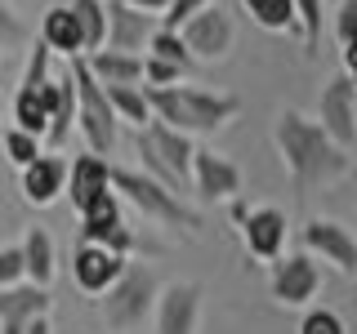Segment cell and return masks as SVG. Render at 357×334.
Returning a JSON list of instances; mask_svg holds the SVG:
<instances>
[{"label": "cell", "mask_w": 357, "mask_h": 334, "mask_svg": "<svg viewBox=\"0 0 357 334\" xmlns=\"http://www.w3.org/2000/svg\"><path fill=\"white\" fill-rule=\"evenodd\" d=\"M273 143L286 161V174L299 192L308 187H326L335 178L349 174V152L340 143H331V134L317 125V120L299 116L295 107H286L273 125Z\"/></svg>", "instance_id": "6da1fadb"}, {"label": "cell", "mask_w": 357, "mask_h": 334, "mask_svg": "<svg viewBox=\"0 0 357 334\" xmlns=\"http://www.w3.org/2000/svg\"><path fill=\"white\" fill-rule=\"evenodd\" d=\"M143 89H148L152 120L188 134V138L219 134L241 111L232 94H215V89H197V85H143Z\"/></svg>", "instance_id": "7a4b0ae2"}, {"label": "cell", "mask_w": 357, "mask_h": 334, "mask_svg": "<svg viewBox=\"0 0 357 334\" xmlns=\"http://www.w3.org/2000/svg\"><path fill=\"white\" fill-rule=\"evenodd\" d=\"M134 152H139V161H143V174L156 178V183H165L170 192L183 196L188 187H192L197 138H188V134H178L170 125H161V120H152V125H143L139 134H134Z\"/></svg>", "instance_id": "3957f363"}, {"label": "cell", "mask_w": 357, "mask_h": 334, "mask_svg": "<svg viewBox=\"0 0 357 334\" xmlns=\"http://www.w3.org/2000/svg\"><path fill=\"white\" fill-rule=\"evenodd\" d=\"M67 72H72V85H76V129H81L85 148L94 152V156H112L121 125H116V116H112V103H107L103 85L94 81L85 54L67 58Z\"/></svg>", "instance_id": "277c9868"}, {"label": "cell", "mask_w": 357, "mask_h": 334, "mask_svg": "<svg viewBox=\"0 0 357 334\" xmlns=\"http://www.w3.org/2000/svg\"><path fill=\"white\" fill-rule=\"evenodd\" d=\"M112 192H121L143 218H156V223H165V228H183V232L201 228L197 209L188 205L178 192H170L165 183L148 178L143 170H116V165H112Z\"/></svg>", "instance_id": "5b68a950"}, {"label": "cell", "mask_w": 357, "mask_h": 334, "mask_svg": "<svg viewBox=\"0 0 357 334\" xmlns=\"http://www.w3.org/2000/svg\"><path fill=\"white\" fill-rule=\"evenodd\" d=\"M161 281L148 263H126V272L116 276V285L103 294V321L112 330H134L143 317L156 308Z\"/></svg>", "instance_id": "8992f818"}, {"label": "cell", "mask_w": 357, "mask_h": 334, "mask_svg": "<svg viewBox=\"0 0 357 334\" xmlns=\"http://www.w3.org/2000/svg\"><path fill=\"white\" fill-rule=\"evenodd\" d=\"M268 289H273V299L282 308H312V299H317V289H321V263L304 250L282 254V259L273 263Z\"/></svg>", "instance_id": "52a82bcc"}, {"label": "cell", "mask_w": 357, "mask_h": 334, "mask_svg": "<svg viewBox=\"0 0 357 334\" xmlns=\"http://www.w3.org/2000/svg\"><path fill=\"white\" fill-rule=\"evenodd\" d=\"M178 40L188 45L192 63H223L232 54V14L223 5H206L178 27Z\"/></svg>", "instance_id": "ba28073f"}, {"label": "cell", "mask_w": 357, "mask_h": 334, "mask_svg": "<svg viewBox=\"0 0 357 334\" xmlns=\"http://www.w3.org/2000/svg\"><path fill=\"white\" fill-rule=\"evenodd\" d=\"M299 250L312 254L317 263H331L344 276H357V237L335 218H312L299 232Z\"/></svg>", "instance_id": "9c48e42d"}, {"label": "cell", "mask_w": 357, "mask_h": 334, "mask_svg": "<svg viewBox=\"0 0 357 334\" xmlns=\"http://www.w3.org/2000/svg\"><path fill=\"white\" fill-rule=\"evenodd\" d=\"M317 125L331 134V143H340L344 152L357 143V89L349 81V72H335L317 103Z\"/></svg>", "instance_id": "30bf717a"}, {"label": "cell", "mask_w": 357, "mask_h": 334, "mask_svg": "<svg viewBox=\"0 0 357 334\" xmlns=\"http://www.w3.org/2000/svg\"><path fill=\"white\" fill-rule=\"evenodd\" d=\"M76 245H103V250L126 254V259H130L134 232L126 228V218H121V200H116V192L98 196L89 209H81V237H76Z\"/></svg>", "instance_id": "8fae6325"}, {"label": "cell", "mask_w": 357, "mask_h": 334, "mask_svg": "<svg viewBox=\"0 0 357 334\" xmlns=\"http://www.w3.org/2000/svg\"><path fill=\"white\" fill-rule=\"evenodd\" d=\"M192 192L201 200H237L241 196V165L228 161L223 152L197 143L192 152Z\"/></svg>", "instance_id": "7c38bea8"}, {"label": "cell", "mask_w": 357, "mask_h": 334, "mask_svg": "<svg viewBox=\"0 0 357 334\" xmlns=\"http://www.w3.org/2000/svg\"><path fill=\"white\" fill-rule=\"evenodd\" d=\"M36 94H40V103H45V116H50L45 148L63 152L67 138H72V129H76V85H72V72H54Z\"/></svg>", "instance_id": "4fadbf2b"}, {"label": "cell", "mask_w": 357, "mask_h": 334, "mask_svg": "<svg viewBox=\"0 0 357 334\" xmlns=\"http://www.w3.org/2000/svg\"><path fill=\"white\" fill-rule=\"evenodd\" d=\"M201 326V285L170 281L156 294V334H197Z\"/></svg>", "instance_id": "5bb4252c"}, {"label": "cell", "mask_w": 357, "mask_h": 334, "mask_svg": "<svg viewBox=\"0 0 357 334\" xmlns=\"http://www.w3.org/2000/svg\"><path fill=\"white\" fill-rule=\"evenodd\" d=\"M237 228H241V241H245V250H250V259H259V263L282 259V250H286V214L277 205H255Z\"/></svg>", "instance_id": "9a60e30c"}, {"label": "cell", "mask_w": 357, "mask_h": 334, "mask_svg": "<svg viewBox=\"0 0 357 334\" xmlns=\"http://www.w3.org/2000/svg\"><path fill=\"white\" fill-rule=\"evenodd\" d=\"M121 272H126V254H112V250H103V245H76L72 281L81 285L85 294H107Z\"/></svg>", "instance_id": "2e32d148"}, {"label": "cell", "mask_w": 357, "mask_h": 334, "mask_svg": "<svg viewBox=\"0 0 357 334\" xmlns=\"http://www.w3.org/2000/svg\"><path fill=\"white\" fill-rule=\"evenodd\" d=\"M107 192H112V161L107 156L85 152V156H76V161L67 165V200L76 205V214L89 209L98 196H107Z\"/></svg>", "instance_id": "e0dca14e"}, {"label": "cell", "mask_w": 357, "mask_h": 334, "mask_svg": "<svg viewBox=\"0 0 357 334\" xmlns=\"http://www.w3.org/2000/svg\"><path fill=\"white\" fill-rule=\"evenodd\" d=\"M36 317H50V289L31 281L0 289V334H27Z\"/></svg>", "instance_id": "ac0fdd59"}, {"label": "cell", "mask_w": 357, "mask_h": 334, "mask_svg": "<svg viewBox=\"0 0 357 334\" xmlns=\"http://www.w3.org/2000/svg\"><path fill=\"white\" fill-rule=\"evenodd\" d=\"M18 174H22V200L36 205V209L54 205L59 192H67V161L59 152H40L36 161H31L27 170H18Z\"/></svg>", "instance_id": "d6986e66"}, {"label": "cell", "mask_w": 357, "mask_h": 334, "mask_svg": "<svg viewBox=\"0 0 357 334\" xmlns=\"http://www.w3.org/2000/svg\"><path fill=\"white\" fill-rule=\"evenodd\" d=\"M152 31H156L152 14H143V9H130V5H121V0H112V5H107V45H103V49L139 54V49H148Z\"/></svg>", "instance_id": "ffe728a7"}, {"label": "cell", "mask_w": 357, "mask_h": 334, "mask_svg": "<svg viewBox=\"0 0 357 334\" xmlns=\"http://www.w3.org/2000/svg\"><path fill=\"white\" fill-rule=\"evenodd\" d=\"M40 45H45L50 54H59V58H76V54L85 49L81 22H76L72 5H54L50 14L40 18Z\"/></svg>", "instance_id": "44dd1931"}, {"label": "cell", "mask_w": 357, "mask_h": 334, "mask_svg": "<svg viewBox=\"0 0 357 334\" xmlns=\"http://www.w3.org/2000/svg\"><path fill=\"white\" fill-rule=\"evenodd\" d=\"M89 72L98 85H143V58L139 54H116V49H98L89 54Z\"/></svg>", "instance_id": "7402d4cb"}, {"label": "cell", "mask_w": 357, "mask_h": 334, "mask_svg": "<svg viewBox=\"0 0 357 334\" xmlns=\"http://www.w3.org/2000/svg\"><path fill=\"white\" fill-rule=\"evenodd\" d=\"M103 94L112 103L116 125H130V129L152 125V107H148V89L143 85H103Z\"/></svg>", "instance_id": "603a6c76"}, {"label": "cell", "mask_w": 357, "mask_h": 334, "mask_svg": "<svg viewBox=\"0 0 357 334\" xmlns=\"http://www.w3.org/2000/svg\"><path fill=\"white\" fill-rule=\"evenodd\" d=\"M22 259H27V281L50 289L54 281V241L45 228H31L27 237H22Z\"/></svg>", "instance_id": "cb8c5ba5"}, {"label": "cell", "mask_w": 357, "mask_h": 334, "mask_svg": "<svg viewBox=\"0 0 357 334\" xmlns=\"http://www.w3.org/2000/svg\"><path fill=\"white\" fill-rule=\"evenodd\" d=\"M72 14L81 22V40H85V58L89 54H98L107 45V5L103 0H72Z\"/></svg>", "instance_id": "d4e9b609"}, {"label": "cell", "mask_w": 357, "mask_h": 334, "mask_svg": "<svg viewBox=\"0 0 357 334\" xmlns=\"http://www.w3.org/2000/svg\"><path fill=\"white\" fill-rule=\"evenodd\" d=\"M241 5L264 31H299L295 27V0H241Z\"/></svg>", "instance_id": "484cf974"}, {"label": "cell", "mask_w": 357, "mask_h": 334, "mask_svg": "<svg viewBox=\"0 0 357 334\" xmlns=\"http://www.w3.org/2000/svg\"><path fill=\"white\" fill-rule=\"evenodd\" d=\"M14 125L22 134H36V138L45 143V129H50V116H45V103L36 89H18L14 94Z\"/></svg>", "instance_id": "4316f807"}, {"label": "cell", "mask_w": 357, "mask_h": 334, "mask_svg": "<svg viewBox=\"0 0 357 334\" xmlns=\"http://www.w3.org/2000/svg\"><path fill=\"white\" fill-rule=\"evenodd\" d=\"M321 18H326V0H295V27L299 40L308 45V54H317L321 45Z\"/></svg>", "instance_id": "83f0119b"}, {"label": "cell", "mask_w": 357, "mask_h": 334, "mask_svg": "<svg viewBox=\"0 0 357 334\" xmlns=\"http://www.w3.org/2000/svg\"><path fill=\"white\" fill-rule=\"evenodd\" d=\"M148 54H152V58H170V63H178V67H197V72H201V63H192L188 45L178 40V31L156 27V31H152V40H148Z\"/></svg>", "instance_id": "f1b7e54d"}, {"label": "cell", "mask_w": 357, "mask_h": 334, "mask_svg": "<svg viewBox=\"0 0 357 334\" xmlns=\"http://www.w3.org/2000/svg\"><path fill=\"white\" fill-rule=\"evenodd\" d=\"M27 49V27H22V18L9 9V0H0V58H9V54Z\"/></svg>", "instance_id": "f546056e"}, {"label": "cell", "mask_w": 357, "mask_h": 334, "mask_svg": "<svg viewBox=\"0 0 357 334\" xmlns=\"http://www.w3.org/2000/svg\"><path fill=\"white\" fill-rule=\"evenodd\" d=\"M5 156H9V165H14V170H27V165L40 156V138H36V134H22L18 125L5 129Z\"/></svg>", "instance_id": "4dcf8cb0"}, {"label": "cell", "mask_w": 357, "mask_h": 334, "mask_svg": "<svg viewBox=\"0 0 357 334\" xmlns=\"http://www.w3.org/2000/svg\"><path fill=\"white\" fill-rule=\"evenodd\" d=\"M188 76H197V67H178L170 58H143V85H178L188 81Z\"/></svg>", "instance_id": "1f68e13d"}, {"label": "cell", "mask_w": 357, "mask_h": 334, "mask_svg": "<svg viewBox=\"0 0 357 334\" xmlns=\"http://www.w3.org/2000/svg\"><path fill=\"white\" fill-rule=\"evenodd\" d=\"M295 334H349V326H344V317L331 312V308H304Z\"/></svg>", "instance_id": "d6a6232c"}, {"label": "cell", "mask_w": 357, "mask_h": 334, "mask_svg": "<svg viewBox=\"0 0 357 334\" xmlns=\"http://www.w3.org/2000/svg\"><path fill=\"white\" fill-rule=\"evenodd\" d=\"M50 63H54V54L36 40V45H31V54H27V67H22V85H18V89H40V85L54 76Z\"/></svg>", "instance_id": "836d02e7"}, {"label": "cell", "mask_w": 357, "mask_h": 334, "mask_svg": "<svg viewBox=\"0 0 357 334\" xmlns=\"http://www.w3.org/2000/svg\"><path fill=\"white\" fill-rule=\"evenodd\" d=\"M27 281V259H22V245H0V289L22 285Z\"/></svg>", "instance_id": "e575fe53"}, {"label": "cell", "mask_w": 357, "mask_h": 334, "mask_svg": "<svg viewBox=\"0 0 357 334\" xmlns=\"http://www.w3.org/2000/svg\"><path fill=\"white\" fill-rule=\"evenodd\" d=\"M206 5H215V0H170V5H165V22H161V27H165V31H178L188 18L201 14Z\"/></svg>", "instance_id": "d590c367"}, {"label": "cell", "mask_w": 357, "mask_h": 334, "mask_svg": "<svg viewBox=\"0 0 357 334\" xmlns=\"http://www.w3.org/2000/svg\"><path fill=\"white\" fill-rule=\"evenodd\" d=\"M335 40L340 45L357 40V0H340V9H335Z\"/></svg>", "instance_id": "8d00e7d4"}, {"label": "cell", "mask_w": 357, "mask_h": 334, "mask_svg": "<svg viewBox=\"0 0 357 334\" xmlns=\"http://www.w3.org/2000/svg\"><path fill=\"white\" fill-rule=\"evenodd\" d=\"M121 5H130V9H143V14H156V9H165L170 0H121Z\"/></svg>", "instance_id": "74e56055"}, {"label": "cell", "mask_w": 357, "mask_h": 334, "mask_svg": "<svg viewBox=\"0 0 357 334\" xmlns=\"http://www.w3.org/2000/svg\"><path fill=\"white\" fill-rule=\"evenodd\" d=\"M344 72H349V81H353V89H357V54H353V58H344Z\"/></svg>", "instance_id": "f35d334b"}, {"label": "cell", "mask_w": 357, "mask_h": 334, "mask_svg": "<svg viewBox=\"0 0 357 334\" xmlns=\"http://www.w3.org/2000/svg\"><path fill=\"white\" fill-rule=\"evenodd\" d=\"M353 54H357V40H353V45H344V58H353Z\"/></svg>", "instance_id": "ab89813d"}, {"label": "cell", "mask_w": 357, "mask_h": 334, "mask_svg": "<svg viewBox=\"0 0 357 334\" xmlns=\"http://www.w3.org/2000/svg\"><path fill=\"white\" fill-rule=\"evenodd\" d=\"M0 120H5V94H0Z\"/></svg>", "instance_id": "60d3db41"}, {"label": "cell", "mask_w": 357, "mask_h": 334, "mask_svg": "<svg viewBox=\"0 0 357 334\" xmlns=\"http://www.w3.org/2000/svg\"><path fill=\"white\" fill-rule=\"evenodd\" d=\"M353 178H357V170H353Z\"/></svg>", "instance_id": "b9f144b4"}, {"label": "cell", "mask_w": 357, "mask_h": 334, "mask_svg": "<svg viewBox=\"0 0 357 334\" xmlns=\"http://www.w3.org/2000/svg\"><path fill=\"white\" fill-rule=\"evenodd\" d=\"M353 223H357V218H353Z\"/></svg>", "instance_id": "7bdbcfd3"}]
</instances>
